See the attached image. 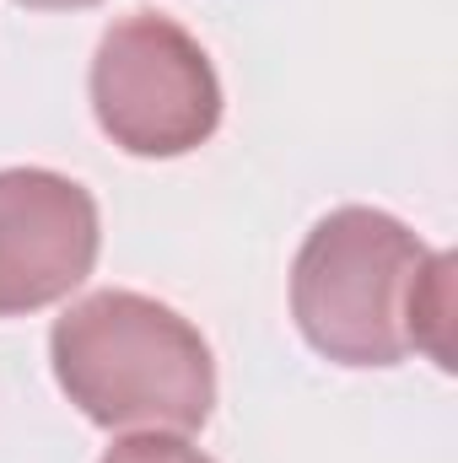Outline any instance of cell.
I'll return each mask as SVG.
<instances>
[{
	"mask_svg": "<svg viewBox=\"0 0 458 463\" xmlns=\"http://www.w3.org/2000/svg\"><path fill=\"white\" fill-rule=\"evenodd\" d=\"M92 114L129 156H184L216 135L222 81L173 16L135 11L92 54Z\"/></svg>",
	"mask_w": 458,
	"mask_h": 463,
	"instance_id": "cell-3",
	"label": "cell"
},
{
	"mask_svg": "<svg viewBox=\"0 0 458 463\" xmlns=\"http://www.w3.org/2000/svg\"><path fill=\"white\" fill-rule=\"evenodd\" d=\"M291 318L340 366H399L415 350L453 366V253H432L388 211H329L297 248Z\"/></svg>",
	"mask_w": 458,
	"mask_h": 463,
	"instance_id": "cell-1",
	"label": "cell"
},
{
	"mask_svg": "<svg viewBox=\"0 0 458 463\" xmlns=\"http://www.w3.org/2000/svg\"><path fill=\"white\" fill-rule=\"evenodd\" d=\"M98 200L49 167L0 173V318L71 297L98 264Z\"/></svg>",
	"mask_w": 458,
	"mask_h": 463,
	"instance_id": "cell-4",
	"label": "cell"
},
{
	"mask_svg": "<svg viewBox=\"0 0 458 463\" xmlns=\"http://www.w3.org/2000/svg\"><path fill=\"white\" fill-rule=\"evenodd\" d=\"M49 361L65 399L103 431H200L216 404L205 335L157 297L92 291L54 318Z\"/></svg>",
	"mask_w": 458,
	"mask_h": 463,
	"instance_id": "cell-2",
	"label": "cell"
},
{
	"mask_svg": "<svg viewBox=\"0 0 458 463\" xmlns=\"http://www.w3.org/2000/svg\"><path fill=\"white\" fill-rule=\"evenodd\" d=\"M16 5H33V11H87L98 0H16Z\"/></svg>",
	"mask_w": 458,
	"mask_h": 463,
	"instance_id": "cell-6",
	"label": "cell"
},
{
	"mask_svg": "<svg viewBox=\"0 0 458 463\" xmlns=\"http://www.w3.org/2000/svg\"><path fill=\"white\" fill-rule=\"evenodd\" d=\"M98 463H216V458L189 448L178 431H140V437H119Z\"/></svg>",
	"mask_w": 458,
	"mask_h": 463,
	"instance_id": "cell-5",
	"label": "cell"
}]
</instances>
